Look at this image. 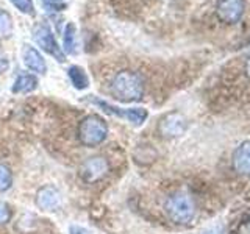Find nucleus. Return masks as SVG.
Masks as SVG:
<instances>
[{"label": "nucleus", "instance_id": "obj_1", "mask_svg": "<svg viewBox=\"0 0 250 234\" xmlns=\"http://www.w3.org/2000/svg\"><path fill=\"white\" fill-rule=\"evenodd\" d=\"M111 96L124 101V103H131L138 101L144 96V81L139 74L133 70H122L117 72L111 80Z\"/></svg>", "mask_w": 250, "mask_h": 234}, {"label": "nucleus", "instance_id": "obj_11", "mask_svg": "<svg viewBox=\"0 0 250 234\" xmlns=\"http://www.w3.org/2000/svg\"><path fill=\"white\" fill-rule=\"evenodd\" d=\"M233 166L242 175H250V140L241 144L233 156Z\"/></svg>", "mask_w": 250, "mask_h": 234}, {"label": "nucleus", "instance_id": "obj_22", "mask_svg": "<svg viewBox=\"0 0 250 234\" xmlns=\"http://www.w3.org/2000/svg\"><path fill=\"white\" fill-rule=\"evenodd\" d=\"M246 70H247V75L250 77V58H249V61H247V66H246Z\"/></svg>", "mask_w": 250, "mask_h": 234}, {"label": "nucleus", "instance_id": "obj_14", "mask_svg": "<svg viewBox=\"0 0 250 234\" xmlns=\"http://www.w3.org/2000/svg\"><path fill=\"white\" fill-rule=\"evenodd\" d=\"M67 77L70 83L75 89L78 91H83V89H88L89 88V78L86 75L84 69L80 66H70L67 69Z\"/></svg>", "mask_w": 250, "mask_h": 234}, {"label": "nucleus", "instance_id": "obj_12", "mask_svg": "<svg viewBox=\"0 0 250 234\" xmlns=\"http://www.w3.org/2000/svg\"><path fill=\"white\" fill-rule=\"evenodd\" d=\"M38 88V78L33 74H22L13 83L14 94H30Z\"/></svg>", "mask_w": 250, "mask_h": 234}, {"label": "nucleus", "instance_id": "obj_18", "mask_svg": "<svg viewBox=\"0 0 250 234\" xmlns=\"http://www.w3.org/2000/svg\"><path fill=\"white\" fill-rule=\"evenodd\" d=\"M42 5L49 11H62L66 8L64 0H42Z\"/></svg>", "mask_w": 250, "mask_h": 234}, {"label": "nucleus", "instance_id": "obj_4", "mask_svg": "<svg viewBox=\"0 0 250 234\" xmlns=\"http://www.w3.org/2000/svg\"><path fill=\"white\" fill-rule=\"evenodd\" d=\"M31 36H33V41L38 47H41V50H44L47 55H50L58 62H64L66 61V55L62 52V49L58 45V41L55 39V35L52 28L49 27V23L45 22H38L33 27L31 31Z\"/></svg>", "mask_w": 250, "mask_h": 234}, {"label": "nucleus", "instance_id": "obj_2", "mask_svg": "<svg viewBox=\"0 0 250 234\" xmlns=\"http://www.w3.org/2000/svg\"><path fill=\"white\" fill-rule=\"evenodd\" d=\"M108 137V123L104 117L89 114L78 125V139L84 147H97Z\"/></svg>", "mask_w": 250, "mask_h": 234}, {"label": "nucleus", "instance_id": "obj_10", "mask_svg": "<svg viewBox=\"0 0 250 234\" xmlns=\"http://www.w3.org/2000/svg\"><path fill=\"white\" fill-rule=\"evenodd\" d=\"M35 203L41 211H55L61 203V195L57 187L44 186L36 192Z\"/></svg>", "mask_w": 250, "mask_h": 234}, {"label": "nucleus", "instance_id": "obj_15", "mask_svg": "<svg viewBox=\"0 0 250 234\" xmlns=\"http://www.w3.org/2000/svg\"><path fill=\"white\" fill-rule=\"evenodd\" d=\"M13 28H14V23H13L11 14L6 10H3V8H0V41H3V39H8L11 36Z\"/></svg>", "mask_w": 250, "mask_h": 234}, {"label": "nucleus", "instance_id": "obj_19", "mask_svg": "<svg viewBox=\"0 0 250 234\" xmlns=\"http://www.w3.org/2000/svg\"><path fill=\"white\" fill-rule=\"evenodd\" d=\"M11 218V208L8 203L0 200V225L6 223Z\"/></svg>", "mask_w": 250, "mask_h": 234}, {"label": "nucleus", "instance_id": "obj_7", "mask_svg": "<svg viewBox=\"0 0 250 234\" xmlns=\"http://www.w3.org/2000/svg\"><path fill=\"white\" fill-rule=\"evenodd\" d=\"M109 170V166L105 158L102 156H92L86 159L80 167V176L86 183H96L104 178Z\"/></svg>", "mask_w": 250, "mask_h": 234}, {"label": "nucleus", "instance_id": "obj_17", "mask_svg": "<svg viewBox=\"0 0 250 234\" xmlns=\"http://www.w3.org/2000/svg\"><path fill=\"white\" fill-rule=\"evenodd\" d=\"M16 10H19L23 14H33L35 13V3L33 0H10Z\"/></svg>", "mask_w": 250, "mask_h": 234}, {"label": "nucleus", "instance_id": "obj_13", "mask_svg": "<svg viewBox=\"0 0 250 234\" xmlns=\"http://www.w3.org/2000/svg\"><path fill=\"white\" fill-rule=\"evenodd\" d=\"M77 27L74 22H69L62 31V52L64 55H75L77 53Z\"/></svg>", "mask_w": 250, "mask_h": 234}, {"label": "nucleus", "instance_id": "obj_21", "mask_svg": "<svg viewBox=\"0 0 250 234\" xmlns=\"http://www.w3.org/2000/svg\"><path fill=\"white\" fill-rule=\"evenodd\" d=\"M70 234H89V233L80 228V226H70Z\"/></svg>", "mask_w": 250, "mask_h": 234}, {"label": "nucleus", "instance_id": "obj_9", "mask_svg": "<svg viewBox=\"0 0 250 234\" xmlns=\"http://www.w3.org/2000/svg\"><path fill=\"white\" fill-rule=\"evenodd\" d=\"M22 59H23V64L27 66L28 70H31L33 74H39V75H44L47 72V64H45V59L41 55L36 47L25 44L23 45V50H22Z\"/></svg>", "mask_w": 250, "mask_h": 234}, {"label": "nucleus", "instance_id": "obj_3", "mask_svg": "<svg viewBox=\"0 0 250 234\" xmlns=\"http://www.w3.org/2000/svg\"><path fill=\"white\" fill-rule=\"evenodd\" d=\"M166 213L177 223H189L195 214L192 197L186 192H177L170 195L166 201Z\"/></svg>", "mask_w": 250, "mask_h": 234}, {"label": "nucleus", "instance_id": "obj_5", "mask_svg": "<svg viewBox=\"0 0 250 234\" xmlns=\"http://www.w3.org/2000/svg\"><path fill=\"white\" fill-rule=\"evenodd\" d=\"M88 101H91L92 105H97L100 109H104L105 113L128 120L130 123L136 125V127L143 125L146 122V119L148 117V111L146 108H119V106H114V105L108 103V101H105V100H100V98L92 97V96L88 97Z\"/></svg>", "mask_w": 250, "mask_h": 234}, {"label": "nucleus", "instance_id": "obj_6", "mask_svg": "<svg viewBox=\"0 0 250 234\" xmlns=\"http://www.w3.org/2000/svg\"><path fill=\"white\" fill-rule=\"evenodd\" d=\"M246 0H217L216 2V14L221 22L227 25L238 23L244 14Z\"/></svg>", "mask_w": 250, "mask_h": 234}, {"label": "nucleus", "instance_id": "obj_8", "mask_svg": "<svg viewBox=\"0 0 250 234\" xmlns=\"http://www.w3.org/2000/svg\"><path fill=\"white\" fill-rule=\"evenodd\" d=\"M186 128L185 117L178 113H170L167 116H164L160 122V133L164 137H177L180 135H183V131Z\"/></svg>", "mask_w": 250, "mask_h": 234}, {"label": "nucleus", "instance_id": "obj_16", "mask_svg": "<svg viewBox=\"0 0 250 234\" xmlns=\"http://www.w3.org/2000/svg\"><path fill=\"white\" fill-rule=\"evenodd\" d=\"M13 184V175L8 166L0 162V194L6 192Z\"/></svg>", "mask_w": 250, "mask_h": 234}, {"label": "nucleus", "instance_id": "obj_20", "mask_svg": "<svg viewBox=\"0 0 250 234\" xmlns=\"http://www.w3.org/2000/svg\"><path fill=\"white\" fill-rule=\"evenodd\" d=\"M8 67H10V59H8L5 52L0 50V75H3L8 70Z\"/></svg>", "mask_w": 250, "mask_h": 234}]
</instances>
